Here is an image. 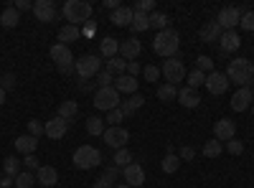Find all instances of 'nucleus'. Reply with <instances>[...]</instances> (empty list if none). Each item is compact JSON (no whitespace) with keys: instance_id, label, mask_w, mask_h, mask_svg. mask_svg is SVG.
<instances>
[{"instance_id":"nucleus-1","label":"nucleus","mask_w":254,"mask_h":188,"mask_svg":"<svg viewBox=\"0 0 254 188\" xmlns=\"http://www.w3.org/2000/svg\"><path fill=\"white\" fill-rule=\"evenodd\" d=\"M178 49H181V33L173 31V28L160 31L155 36V41H153V51L158 56H163V59H173L178 54Z\"/></svg>"},{"instance_id":"nucleus-2","label":"nucleus","mask_w":254,"mask_h":188,"mask_svg":"<svg viewBox=\"0 0 254 188\" xmlns=\"http://www.w3.org/2000/svg\"><path fill=\"white\" fill-rule=\"evenodd\" d=\"M226 76H229V81H234L239 87H249L252 76H254V64L249 59H234V61H229Z\"/></svg>"},{"instance_id":"nucleus-3","label":"nucleus","mask_w":254,"mask_h":188,"mask_svg":"<svg viewBox=\"0 0 254 188\" xmlns=\"http://www.w3.org/2000/svg\"><path fill=\"white\" fill-rule=\"evenodd\" d=\"M64 18L69 20V26L87 23L92 18V3H87V0H66L64 3Z\"/></svg>"},{"instance_id":"nucleus-4","label":"nucleus","mask_w":254,"mask_h":188,"mask_svg":"<svg viewBox=\"0 0 254 188\" xmlns=\"http://www.w3.org/2000/svg\"><path fill=\"white\" fill-rule=\"evenodd\" d=\"M71 160H74V165L79 171H92V168H97V165L102 163V153L97 148H92V145H81V148L74 150Z\"/></svg>"},{"instance_id":"nucleus-5","label":"nucleus","mask_w":254,"mask_h":188,"mask_svg":"<svg viewBox=\"0 0 254 188\" xmlns=\"http://www.w3.org/2000/svg\"><path fill=\"white\" fill-rule=\"evenodd\" d=\"M74 71L79 74V79H92L102 71V59L97 54H84L74 61Z\"/></svg>"},{"instance_id":"nucleus-6","label":"nucleus","mask_w":254,"mask_h":188,"mask_svg":"<svg viewBox=\"0 0 254 188\" xmlns=\"http://www.w3.org/2000/svg\"><path fill=\"white\" fill-rule=\"evenodd\" d=\"M120 92L115 89V87H104V89H97L94 92V107L99 110V112H112V110H117L120 107Z\"/></svg>"},{"instance_id":"nucleus-7","label":"nucleus","mask_w":254,"mask_h":188,"mask_svg":"<svg viewBox=\"0 0 254 188\" xmlns=\"http://www.w3.org/2000/svg\"><path fill=\"white\" fill-rule=\"evenodd\" d=\"M160 74L165 76V84H178V81H183L186 79V64L178 59V56H173V59H165L163 61V66H160Z\"/></svg>"},{"instance_id":"nucleus-8","label":"nucleus","mask_w":254,"mask_h":188,"mask_svg":"<svg viewBox=\"0 0 254 188\" xmlns=\"http://www.w3.org/2000/svg\"><path fill=\"white\" fill-rule=\"evenodd\" d=\"M51 59H54V64L61 74H71L74 71V54L69 46H64V44H54L51 46Z\"/></svg>"},{"instance_id":"nucleus-9","label":"nucleus","mask_w":254,"mask_h":188,"mask_svg":"<svg viewBox=\"0 0 254 188\" xmlns=\"http://www.w3.org/2000/svg\"><path fill=\"white\" fill-rule=\"evenodd\" d=\"M247 8H234V5H226V8H221L219 10V15H216V23L224 28V31H234L237 26H239V20H242V13H244Z\"/></svg>"},{"instance_id":"nucleus-10","label":"nucleus","mask_w":254,"mask_h":188,"mask_svg":"<svg viewBox=\"0 0 254 188\" xmlns=\"http://www.w3.org/2000/svg\"><path fill=\"white\" fill-rule=\"evenodd\" d=\"M102 137L107 142V148H112V150H122V148H127V142H130V132L125 127H107Z\"/></svg>"},{"instance_id":"nucleus-11","label":"nucleus","mask_w":254,"mask_h":188,"mask_svg":"<svg viewBox=\"0 0 254 188\" xmlns=\"http://www.w3.org/2000/svg\"><path fill=\"white\" fill-rule=\"evenodd\" d=\"M211 94H224L226 89H229V76L224 74V71H211V74H206V84H203Z\"/></svg>"},{"instance_id":"nucleus-12","label":"nucleus","mask_w":254,"mask_h":188,"mask_svg":"<svg viewBox=\"0 0 254 188\" xmlns=\"http://www.w3.org/2000/svg\"><path fill=\"white\" fill-rule=\"evenodd\" d=\"M249 104H254V89L252 87H239L231 97V110L234 112H244L249 110Z\"/></svg>"},{"instance_id":"nucleus-13","label":"nucleus","mask_w":254,"mask_h":188,"mask_svg":"<svg viewBox=\"0 0 254 188\" xmlns=\"http://www.w3.org/2000/svg\"><path fill=\"white\" fill-rule=\"evenodd\" d=\"M234 137H237V125L231 122L229 117H221V120L214 125V140L229 142V140H234Z\"/></svg>"},{"instance_id":"nucleus-14","label":"nucleus","mask_w":254,"mask_h":188,"mask_svg":"<svg viewBox=\"0 0 254 188\" xmlns=\"http://www.w3.org/2000/svg\"><path fill=\"white\" fill-rule=\"evenodd\" d=\"M33 15H36V20H41V23H51V20L56 18L54 0H36L33 3Z\"/></svg>"},{"instance_id":"nucleus-15","label":"nucleus","mask_w":254,"mask_h":188,"mask_svg":"<svg viewBox=\"0 0 254 188\" xmlns=\"http://www.w3.org/2000/svg\"><path fill=\"white\" fill-rule=\"evenodd\" d=\"M122 178H125L127 186H132V188L142 186V183H145V171H142V165H140V163H130L127 168H122Z\"/></svg>"},{"instance_id":"nucleus-16","label":"nucleus","mask_w":254,"mask_h":188,"mask_svg":"<svg viewBox=\"0 0 254 188\" xmlns=\"http://www.w3.org/2000/svg\"><path fill=\"white\" fill-rule=\"evenodd\" d=\"M66 130H69V122L64 117H59V115L46 122V137H51V140H61L64 135H66Z\"/></svg>"},{"instance_id":"nucleus-17","label":"nucleus","mask_w":254,"mask_h":188,"mask_svg":"<svg viewBox=\"0 0 254 188\" xmlns=\"http://www.w3.org/2000/svg\"><path fill=\"white\" fill-rule=\"evenodd\" d=\"M221 33H224V28L216 23V20H208V23H203L201 31H198V36H201L203 44H219Z\"/></svg>"},{"instance_id":"nucleus-18","label":"nucleus","mask_w":254,"mask_h":188,"mask_svg":"<svg viewBox=\"0 0 254 188\" xmlns=\"http://www.w3.org/2000/svg\"><path fill=\"white\" fill-rule=\"evenodd\" d=\"M142 54V44L137 38H127V41H120V56L125 59V61H132V59H137Z\"/></svg>"},{"instance_id":"nucleus-19","label":"nucleus","mask_w":254,"mask_h":188,"mask_svg":"<svg viewBox=\"0 0 254 188\" xmlns=\"http://www.w3.org/2000/svg\"><path fill=\"white\" fill-rule=\"evenodd\" d=\"M120 94H137V87H140V81L135 79V76H127V74H122V76H115V84H112Z\"/></svg>"},{"instance_id":"nucleus-20","label":"nucleus","mask_w":254,"mask_h":188,"mask_svg":"<svg viewBox=\"0 0 254 188\" xmlns=\"http://www.w3.org/2000/svg\"><path fill=\"white\" fill-rule=\"evenodd\" d=\"M36 183L46 186V188H54L59 183V173L56 168H51V165H41V168L36 171Z\"/></svg>"},{"instance_id":"nucleus-21","label":"nucleus","mask_w":254,"mask_h":188,"mask_svg":"<svg viewBox=\"0 0 254 188\" xmlns=\"http://www.w3.org/2000/svg\"><path fill=\"white\" fill-rule=\"evenodd\" d=\"M219 46H221L224 54H231V51H237L242 46V38H239L237 31H224L221 38H219Z\"/></svg>"},{"instance_id":"nucleus-22","label":"nucleus","mask_w":254,"mask_h":188,"mask_svg":"<svg viewBox=\"0 0 254 188\" xmlns=\"http://www.w3.org/2000/svg\"><path fill=\"white\" fill-rule=\"evenodd\" d=\"M15 150L20 153V155H33L36 153V148H38V137H33V135H20V137H15Z\"/></svg>"},{"instance_id":"nucleus-23","label":"nucleus","mask_w":254,"mask_h":188,"mask_svg":"<svg viewBox=\"0 0 254 188\" xmlns=\"http://www.w3.org/2000/svg\"><path fill=\"white\" fill-rule=\"evenodd\" d=\"M132 15H135V10L130 8V5H120L117 10H112V15H110V20L115 26H132Z\"/></svg>"},{"instance_id":"nucleus-24","label":"nucleus","mask_w":254,"mask_h":188,"mask_svg":"<svg viewBox=\"0 0 254 188\" xmlns=\"http://www.w3.org/2000/svg\"><path fill=\"white\" fill-rule=\"evenodd\" d=\"M178 102L183 104V107L193 110V107H198V104H201V94L196 89H190V87H183V89H178Z\"/></svg>"},{"instance_id":"nucleus-25","label":"nucleus","mask_w":254,"mask_h":188,"mask_svg":"<svg viewBox=\"0 0 254 188\" xmlns=\"http://www.w3.org/2000/svg\"><path fill=\"white\" fill-rule=\"evenodd\" d=\"M99 54L104 56V59H115L117 54H120V41L117 38H112V36H104L102 41H99Z\"/></svg>"},{"instance_id":"nucleus-26","label":"nucleus","mask_w":254,"mask_h":188,"mask_svg":"<svg viewBox=\"0 0 254 188\" xmlns=\"http://www.w3.org/2000/svg\"><path fill=\"white\" fill-rule=\"evenodd\" d=\"M142 104H145V97H142V94H132V97H127V102L120 104V110H122L125 117H130V115H135V112L142 107Z\"/></svg>"},{"instance_id":"nucleus-27","label":"nucleus","mask_w":254,"mask_h":188,"mask_svg":"<svg viewBox=\"0 0 254 188\" xmlns=\"http://www.w3.org/2000/svg\"><path fill=\"white\" fill-rule=\"evenodd\" d=\"M81 36V28L79 26H64V28H59V44H64V46H69L71 41H76Z\"/></svg>"},{"instance_id":"nucleus-28","label":"nucleus","mask_w":254,"mask_h":188,"mask_svg":"<svg viewBox=\"0 0 254 188\" xmlns=\"http://www.w3.org/2000/svg\"><path fill=\"white\" fill-rule=\"evenodd\" d=\"M18 23H20V13H18L13 5L0 13V26H3V28H15Z\"/></svg>"},{"instance_id":"nucleus-29","label":"nucleus","mask_w":254,"mask_h":188,"mask_svg":"<svg viewBox=\"0 0 254 188\" xmlns=\"http://www.w3.org/2000/svg\"><path fill=\"white\" fill-rule=\"evenodd\" d=\"M79 115V104L76 102H71V99H66V102H61L59 104V117H64V120H74Z\"/></svg>"},{"instance_id":"nucleus-30","label":"nucleus","mask_w":254,"mask_h":188,"mask_svg":"<svg viewBox=\"0 0 254 188\" xmlns=\"http://www.w3.org/2000/svg\"><path fill=\"white\" fill-rule=\"evenodd\" d=\"M3 171H5V176L15 178L20 171H23V160H18L15 155H8V158H5V163H3Z\"/></svg>"},{"instance_id":"nucleus-31","label":"nucleus","mask_w":254,"mask_h":188,"mask_svg":"<svg viewBox=\"0 0 254 188\" xmlns=\"http://www.w3.org/2000/svg\"><path fill=\"white\" fill-rule=\"evenodd\" d=\"M104 120L102 117H87V132L92 135V137H102L104 135Z\"/></svg>"},{"instance_id":"nucleus-32","label":"nucleus","mask_w":254,"mask_h":188,"mask_svg":"<svg viewBox=\"0 0 254 188\" xmlns=\"http://www.w3.org/2000/svg\"><path fill=\"white\" fill-rule=\"evenodd\" d=\"M160 168H163V173H176V171L181 168V158H178L176 153H165Z\"/></svg>"},{"instance_id":"nucleus-33","label":"nucleus","mask_w":254,"mask_h":188,"mask_svg":"<svg viewBox=\"0 0 254 188\" xmlns=\"http://www.w3.org/2000/svg\"><path fill=\"white\" fill-rule=\"evenodd\" d=\"M107 71H110L112 76H122V74L127 71V61H125L122 56H115V59H110V61H107Z\"/></svg>"},{"instance_id":"nucleus-34","label":"nucleus","mask_w":254,"mask_h":188,"mask_svg":"<svg viewBox=\"0 0 254 188\" xmlns=\"http://www.w3.org/2000/svg\"><path fill=\"white\" fill-rule=\"evenodd\" d=\"M150 28H158V33L160 31H165V28H171V18H168L165 13H150Z\"/></svg>"},{"instance_id":"nucleus-35","label":"nucleus","mask_w":254,"mask_h":188,"mask_svg":"<svg viewBox=\"0 0 254 188\" xmlns=\"http://www.w3.org/2000/svg\"><path fill=\"white\" fill-rule=\"evenodd\" d=\"M135 33H142L150 28V15H145V13H135L132 15V26H130Z\"/></svg>"},{"instance_id":"nucleus-36","label":"nucleus","mask_w":254,"mask_h":188,"mask_svg":"<svg viewBox=\"0 0 254 188\" xmlns=\"http://www.w3.org/2000/svg\"><path fill=\"white\" fill-rule=\"evenodd\" d=\"M158 99H160V102L178 99V87H173V84H160V87H158Z\"/></svg>"},{"instance_id":"nucleus-37","label":"nucleus","mask_w":254,"mask_h":188,"mask_svg":"<svg viewBox=\"0 0 254 188\" xmlns=\"http://www.w3.org/2000/svg\"><path fill=\"white\" fill-rule=\"evenodd\" d=\"M33 183H36V173L31 171H20L15 176V188H33Z\"/></svg>"},{"instance_id":"nucleus-38","label":"nucleus","mask_w":254,"mask_h":188,"mask_svg":"<svg viewBox=\"0 0 254 188\" xmlns=\"http://www.w3.org/2000/svg\"><path fill=\"white\" fill-rule=\"evenodd\" d=\"M221 153H224V142H219V140H208L203 145V155L206 158H219Z\"/></svg>"},{"instance_id":"nucleus-39","label":"nucleus","mask_w":254,"mask_h":188,"mask_svg":"<svg viewBox=\"0 0 254 188\" xmlns=\"http://www.w3.org/2000/svg\"><path fill=\"white\" fill-rule=\"evenodd\" d=\"M117 168H127V165L132 163V153L127 150V148H122V150H115V160H112Z\"/></svg>"},{"instance_id":"nucleus-40","label":"nucleus","mask_w":254,"mask_h":188,"mask_svg":"<svg viewBox=\"0 0 254 188\" xmlns=\"http://www.w3.org/2000/svg\"><path fill=\"white\" fill-rule=\"evenodd\" d=\"M201 84H206V74L198 71V69H193V71L188 74V87H190V89H198Z\"/></svg>"},{"instance_id":"nucleus-41","label":"nucleus","mask_w":254,"mask_h":188,"mask_svg":"<svg viewBox=\"0 0 254 188\" xmlns=\"http://www.w3.org/2000/svg\"><path fill=\"white\" fill-rule=\"evenodd\" d=\"M132 10H135V13H145V15H150V13H155V0H137Z\"/></svg>"},{"instance_id":"nucleus-42","label":"nucleus","mask_w":254,"mask_h":188,"mask_svg":"<svg viewBox=\"0 0 254 188\" xmlns=\"http://www.w3.org/2000/svg\"><path fill=\"white\" fill-rule=\"evenodd\" d=\"M239 28L242 31H254V10H244L242 13V20H239Z\"/></svg>"},{"instance_id":"nucleus-43","label":"nucleus","mask_w":254,"mask_h":188,"mask_svg":"<svg viewBox=\"0 0 254 188\" xmlns=\"http://www.w3.org/2000/svg\"><path fill=\"white\" fill-rule=\"evenodd\" d=\"M112 84H115V76H112L107 69H102V71L97 74V87L104 89V87H112Z\"/></svg>"},{"instance_id":"nucleus-44","label":"nucleus","mask_w":254,"mask_h":188,"mask_svg":"<svg viewBox=\"0 0 254 188\" xmlns=\"http://www.w3.org/2000/svg\"><path fill=\"white\" fill-rule=\"evenodd\" d=\"M196 69L203 71V74H211V71H214V61H211L208 56H198L196 59Z\"/></svg>"},{"instance_id":"nucleus-45","label":"nucleus","mask_w":254,"mask_h":188,"mask_svg":"<svg viewBox=\"0 0 254 188\" xmlns=\"http://www.w3.org/2000/svg\"><path fill=\"white\" fill-rule=\"evenodd\" d=\"M28 135H33V137L46 135V125H41L38 120H31V122H28Z\"/></svg>"},{"instance_id":"nucleus-46","label":"nucleus","mask_w":254,"mask_h":188,"mask_svg":"<svg viewBox=\"0 0 254 188\" xmlns=\"http://www.w3.org/2000/svg\"><path fill=\"white\" fill-rule=\"evenodd\" d=\"M125 120V115H122V110L117 107V110H112V112H107V120L104 122H110V127H120V122Z\"/></svg>"},{"instance_id":"nucleus-47","label":"nucleus","mask_w":254,"mask_h":188,"mask_svg":"<svg viewBox=\"0 0 254 188\" xmlns=\"http://www.w3.org/2000/svg\"><path fill=\"white\" fill-rule=\"evenodd\" d=\"M224 148H226V150H229L231 155H242V153H244V142L234 137V140H229V142L224 145Z\"/></svg>"},{"instance_id":"nucleus-48","label":"nucleus","mask_w":254,"mask_h":188,"mask_svg":"<svg viewBox=\"0 0 254 188\" xmlns=\"http://www.w3.org/2000/svg\"><path fill=\"white\" fill-rule=\"evenodd\" d=\"M13 87H15V74H3V76H0V89L10 92Z\"/></svg>"},{"instance_id":"nucleus-49","label":"nucleus","mask_w":254,"mask_h":188,"mask_svg":"<svg viewBox=\"0 0 254 188\" xmlns=\"http://www.w3.org/2000/svg\"><path fill=\"white\" fill-rule=\"evenodd\" d=\"M23 168L33 173V171H38V168H41V163H38V158H36V155H26V158H23Z\"/></svg>"},{"instance_id":"nucleus-50","label":"nucleus","mask_w":254,"mask_h":188,"mask_svg":"<svg viewBox=\"0 0 254 188\" xmlns=\"http://www.w3.org/2000/svg\"><path fill=\"white\" fill-rule=\"evenodd\" d=\"M142 76H145V81H158L160 69H158V66H145V69H142Z\"/></svg>"},{"instance_id":"nucleus-51","label":"nucleus","mask_w":254,"mask_h":188,"mask_svg":"<svg viewBox=\"0 0 254 188\" xmlns=\"http://www.w3.org/2000/svg\"><path fill=\"white\" fill-rule=\"evenodd\" d=\"M178 158H181V160H193V158H196V150L190 148V145H183V148L178 150Z\"/></svg>"},{"instance_id":"nucleus-52","label":"nucleus","mask_w":254,"mask_h":188,"mask_svg":"<svg viewBox=\"0 0 254 188\" xmlns=\"http://www.w3.org/2000/svg\"><path fill=\"white\" fill-rule=\"evenodd\" d=\"M140 71H142V66L137 64V61H127V71H125L127 76H135V79H137V74H140Z\"/></svg>"},{"instance_id":"nucleus-53","label":"nucleus","mask_w":254,"mask_h":188,"mask_svg":"<svg viewBox=\"0 0 254 188\" xmlns=\"http://www.w3.org/2000/svg\"><path fill=\"white\" fill-rule=\"evenodd\" d=\"M13 8H15L18 13H20V10H28V8L33 10V3H31V0H15V5H13Z\"/></svg>"},{"instance_id":"nucleus-54","label":"nucleus","mask_w":254,"mask_h":188,"mask_svg":"<svg viewBox=\"0 0 254 188\" xmlns=\"http://www.w3.org/2000/svg\"><path fill=\"white\" fill-rule=\"evenodd\" d=\"M102 176H107V178H110V181L115 183V178L120 176V168H117V165H110V168H107V171H104Z\"/></svg>"},{"instance_id":"nucleus-55","label":"nucleus","mask_w":254,"mask_h":188,"mask_svg":"<svg viewBox=\"0 0 254 188\" xmlns=\"http://www.w3.org/2000/svg\"><path fill=\"white\" fill-rule=\"evenodd\" d=\"M92 188H112V181H110L107 176H99V181H97Z\"/></svg>"},{"instance_id":"nucleus-56","label":"nucleus","mask_w":254,"mask_h":188,"mask_svg":"<svg viewBox=\"0 0 254 188\" xmlns=\"http://www.w3.org/2000/svg\"><path fill=\"white\" fill-rule=\"evenodd\" d=\"M0 188H15V178L3 176V178H0Z\"/></svg>"},{"instance_id":"nucleus-57","label":"nucleus","mask_w":254,"mask_h":188,"mask_svg":"<svg viewBox=\"0 0 254 188\" xmlns=\"http://www.w3.org/2000/svg\"><path fill=\"white\" fill-rule=\"evenodd\" d=\"M79 81H81V84H79L81 92H92L94 89V81H89V79H79Z\"/></svg>"},{"instance_id":"nucleus-58","label":"nucleus","mask_w":254,"mask_h":188,"mask_svg":"<svg viewBox=\"0 0 254 188\" xmlns=\"http://www.w3.org/2000/svg\"><path fill=\"white\" fill-rule=\"evenodd\" d=\"M104 8H112V10H117V8H120V3H117V0H104Z\"/></svg>"},{"instance_id":"nucleus-59","label":"nucleus","mask_w":254,"mask_h":188,"mask_svg":"<svg viewBox=\"0 0 254 188\" xmlns=\"http://www.w3.org/2000/svg\"><path fill=\"white\" fill-rule=\"evenodd\" d=\"M5 104V89H0V107Z\"/></svg>"},{"instance_id":"nucleus-60","label":"nucleus","mask_w":254,"mask_h":188,"mask_svg":"<svg viewBox=\"0 0 254 188\" xmlns=\"http://www.w3.org/2000/svg\"><path fill=\"white\" fill-rule=\"evenodd\" d=\"M115 188H132V186H127V183H120V186H115Z\"/></svg>"},{"instance_id":"nucleus-61","label":"nucleus","mask_w":254,"mask_h":188,"mask_svg":"<svg viewBox=\"0 0 254 188\" xmlns=\"http://www.w3.org/2000/svg\"><path fill=\"white\" fill-rule=\"evenodd\" d=\"M249 87H252V89H254V76H252V84H249Z\"/></svg>"},{"instance_id":"nucleus-62","label":"nucleus","mask_w":254,"mask_h":188,"mask_svg":"<svg viewBox=\"0 0 254 188\" xmlns=\"http://www.w3.org/2000/svg\"><path fill=\"white\" fill-rule=\"evenodd\" d=\"M252 115H254V104H252Z\"/></svg>"},{"instance_id":"nucleus-63","label":"nucleus","mask_w":254,"mask_h":188,"mask_svg":"<svg viewBox=\"0 0 254 188\" xmlns=\"http://www.w3.org/2000/svg\"><path fill=\"white\" fill-rule=\"evenodd\" d=\"M252 64H254V59H252Z\"/></svg>"}]
</instances>
